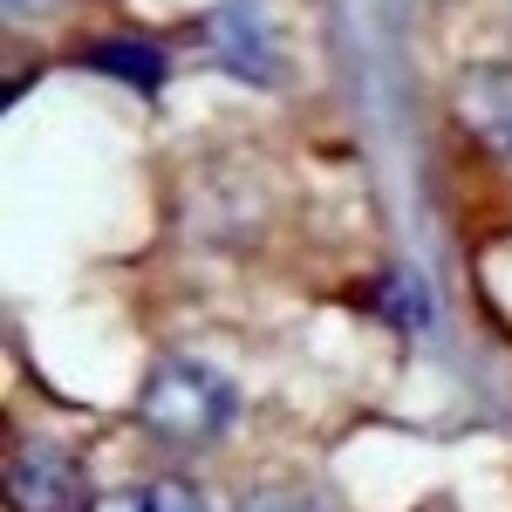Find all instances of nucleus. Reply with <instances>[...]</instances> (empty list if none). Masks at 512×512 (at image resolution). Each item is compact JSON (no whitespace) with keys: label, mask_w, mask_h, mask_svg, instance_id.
<instances>
[{"label":"nucleus","mask_w":512,"mask_h":512,"mask_svg":"<svg viewBox=\"0 0 512 512\" xmlns=\"http://www.w3.org/2000/svg\"><path fill=\"white\" fill-rule=\"evenodd\" d=\"M233 417H239L233 376L198 362V355L158 362L144 376V390H137V424L151 437H164V444H212V437L233 431Z\"/></svg>","instance_id":"1"},{"label":"nucleus","mask_w":512,"mask_h":512,"mask_svg":"<svg viewBox=\"0 0 512 512\" xmlns=\"http://www.w3.org/2000/svg\"><path fill=\"white\" fill-rule=\"evenodd\" d=\"M383 315L396 321V328H431V294H424V280H410V274H390V287H383Z\"/></svg>","instance_id":"5"},{"label":"nucleus","mask_w":512,"mask_h":512,"mask_svg":"<svg viewBox=\"0 0 512 512\" xmlns=\"http://www.w3.org/2000/svg\"><path fill=\"white\" fill-rule=\"evenodd\" d=\"M458 117L492 144V158L512 164V69H499V62L465 69L458 76Z\"/></svg>","instance_id":"2"},{"label":"nucleus","mask_w":512,"mask_h":512,"mask_svg":"<svg viewBox=\"0 0 512 512\" xmlns=\"http://www.w3.org/2000/svg\"><path fill=\"white\" fill-rule=\"evenodd\" d=\"M82 62H89V69H103V76H123L130 89H158V82L171 76V62H164V48H158V41H144V35L96 41V48H89Z\"/></svg>","instance_id":"4"},{"label":"nucleus","mask_w":512,"mask_h":512,"mask_svg":"<svg viewBox=\"0 0 512 512\" xmlns=\"http://www.w3.org/2000/svg\"><path fill=\"white\" fill-rule=\"evenodd\" d=\"M239 512H315V506H294V499H253V506H239Z\"/></svg>","instance_id":"6"},{"label":"nucleus","mask_w":512,"mask_h":512,"mask_svg":"<svg viewBox=\"0 0 512 512\" xmlns=\"http://www.w3.org/2000/svg\"><path fill=\"white\" fill-rule=\"evenodd\" d=\"M7 7H21V0H7Z\"/></svg>","instance_id":"7"},{"label":"nucleus","mask_w":512,"mask_h":512,"mask_svg":"<svg viewBox=\"0 0 512 512\" xmlns=\"http://www.w3.org/2000/svg\"><path fill=\"white\" fill-rule=\"evenodd\" d=\"M76 499V472L62 451H14V506L21 512H69Z\"/></svg>","instance_id":"3"}]
</instances>
